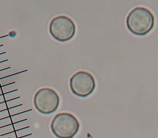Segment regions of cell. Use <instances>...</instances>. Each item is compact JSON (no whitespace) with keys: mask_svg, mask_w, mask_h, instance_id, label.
Returning a JSON list of instances; mask_svg holds the SVG:
<instances>
[{"mask_svg":"<svg viewBox=\"0 0 158 138\" xmlns=\"http://www.w3.org/2000/svg\"><path fill=\"white\" fill-rule=\"evenodd\" d=\"M33 102L35 108L39 112L43 115H50L58 109L59 95L51 88H41L35 93Z\"/></svg>","mask_w":158,"mask_h":138,"instance_id":"obj_4","label":"cell"},{"mask_svg":"<svg viewBox=\"0 0 158 138\" xmlns=\"http://www.w3.org/2000/svg\"><path fill=\"white\" fill-rule=\"evenodd\" d=\"M77 118L71 113H58L53 119L51 129L55 136L58 138H73L80 128Z\"/></svg>","mask_w":158,"mask_h":138,"instance_id":"obj_2","label":"cell"},{"mask_svg":"<svg viewBox=\"0 0 158 138\" xmlns=\"http://www.w3.org/2000/svg\"><path fill=\"white\" fill-rule=\"evenodd\" d=\"M76 32L73 21L65 15L53 19L49 25V32L54 39L61 42L68 41L73 38Z\"/></svg>","mask_w":158,"mask_h":138,"instance_id":"obj_3","label":"cell"},{"mask_svg":"<svg viewBox=\"0 0 158 138\" xmlns=\"http://www.w3.org/2000/svg\"><path fill=\"white\" fill-rule=\"evenodd\" d=\"M95 86V79L93 75L86 71H79L70 78V89L77 97H88L93 93Z\"/></svg>","mask_w":158,"mask_h":138,"instance_id":"obj_5","label":"cell"},{"mask_svg":"<svg viewBox=\"0 0 158 138\" xmlns=\"http://www.w3.org/2000/svg\"><path fill=\"white\" fill-rule=\"evenodd\" d=\"M126 24L128 30L138 36H144L149 33L155 24V17L146 7H137L129 13Z\"/></svg>","mask_w":158,"mask_h":138,"instance_id":"obj_1","label":"cell"}]
</instances>
